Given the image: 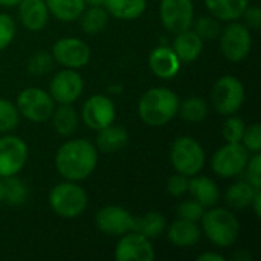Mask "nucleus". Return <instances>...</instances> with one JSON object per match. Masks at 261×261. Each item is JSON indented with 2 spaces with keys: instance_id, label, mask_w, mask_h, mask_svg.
<instances>
[{
  "instance_id": "obj_30",
  "label": "nucleus",
  "mask_w": 261,
  "mask_h": 261,
  "mask_svg": "<svg viewBox=\"0 0 261 261\" xmlns=\"http://www.w3.org/2000/svg\"><path fill=\"white\" fill-rule=\"evenodd\" d=\"M208 113H210V106L206 99L200 96H190L179 102L177 115H180V118L187 122L199 124L206 119Z\"/></svg>"
},
{
  "instance_id": "obj_16",
  "label": "nucleus",
  "mask_w": 261,
  "mask_h": 261,
  "mask_svg": "<svg viewBox=\"0 0 261 261\" xmlns=\"http://www.w3.org/2000/svg\"><path fill=\"white\" fill-rule=\"evenodd\" d=\"M133 222H135L133 214L128 210L122 206H116V205L104 206L95 216L96 228L102 234L112 236V237H121L125 232L132 231Z\"/></svg>"
},
{
  "instance_id": "obj_32",
  "label": "nucleus",
  "mask_w": 261,
  "mask_h": 261,
  "mask_svg": "<svg viewBox=\"0 0 261 261\" xmlns=\"http://www.w3.org/2000/svg\"><path fill=\"white\" fill-rule=\"evenodd\" d=\"M191 28L202 40H214L220 35L222 31L220 20L213 15H202L197 20H193Z\"/></svg>"
},
{
  "instance_id": "obj_25",
  "label": "nucleus",
  "mask_w": 261,
  "mask_h": 261,
  "mask_svg": "<svg viewBox=\"0 0 261 261\" xmlns=\"http://www.w3.org/2000/svg\"><path fill=\"white\" fill-rule=\"evenodd\" d=\"M104 8L109 15L118 20L132 21L144 14L147 8V0H106Z\"/></svg>"
},
{
  "instance_id": "obj_27",
  "label": "nucleus",
  "mask_w": 261,
  "mask_h": 261,
  "mask_svg": "<svg viewBox=\"0 0 261 261\" xmlns=\"http://www.w3.org/2000/svg\"><path fill=\"white\" fill-rule=\"evenodd\" d=\"M46 5L49 14L64 23L78 20L83 11L86 9L84 0H46Z\"/></svg>"
},
{
  "instance_id": "obj_5",
  "label": "nucleus",
  "mask_w": 261,
  "mask_h": 261,
  "mask_svg": "<svg viewBox=\"0 0 261 261\" xmlns=\"http://www.w3.org/2000/svg\"><path fill=\"white\" fill-rule=\"evenodd\" d=\"M49 206L63 219H75L81 216L87 206V193L78 182H60L49 193Z\"/></svg>"
},
{
  "instance_id": "obj_23",
  "label": "nucleus",
  "mask_w": 261,
  "mask_h": 261,
  "mask_svg": "<svg viewBox=\"0 0 261 261\" xmlns=\"http://www.w3.org/2000/svg\"><path fill=\"white\" fill-rule=\"evenodd\" d=\"M206 9L220 21H236L242 18L249 6V0H205Z\"/></svg>"
},
{
  "instance_id": "obj_34",
  "label": "nucleus",
  "mask_w": 261,
  "mask_h": 261,
  "mask_svg": "<svg viewBox=\"0 0 261 261\" xmlns=\"http://www.w3.org/2000/svg\"><path fill=\"white\" fill-rule=\"evenodd\" d=\"M54 63H55V60H54L52 54H49L46 50H40L29 57L26 70L34 76H43V75H47L54 69Z\"/></svg>"
},
{
  "instance_id": "obj_46",
  "label": "nucleus",
  "mask_w": 261,
  "mask_h": 261,
  "mask_svg": "<svg viewBox=\"0 0 261 261\" xmlns=\"http://www.w3.org/2000/svg\"><path fill=\"white\" fill-rule=\"evenodd\" d=\"M86 5H90V6H104V2L106 0H84Z\"/></svg>"
},
{
  "instance_id": "obj_19",
  "label": "nucleus",
  "mask_w": 261,
  "mask_h": 261,
  "mask_svg": "<svg viewBox=\"0 0 261 261\" xmlns=\"http://www.w3.org/2000/svg\"><path fill=\"white\" fill-rule=\"evenodd\" d=\"M171 49L182 63H193L203 50V40L193 29H187L174 34Z\"/></svg>"
},
{
  "instance_id": "obj_35",
  "label": "nucleus",
  "mask_w": 261,
  "mask_h": 261,
  "mask_svg": "<svg viewBox=\"0 0 261 261\" xmlns=\"http://www.w3.org/2000/svg\"><path fill=\"white\" fill-rule=\"evenodd\" d=\"M245 122L242 118L239 116H234V115H229L228 119L225 121L223 124V128H222V135L225 138L226 142H240L242 141V136L245 133Z\"/></svg>"
},
{
  "instance_id": "obj_36",
  "label": "nucleus",
  "mask_w": 261,
  "mask_h": 261,
  "mask_svg": "<svg viewBox=\"0 0 261 261\" xmlns=\"http://www.w3.org/2000/svg\"><path fill=\"white\" fill-rule=\"evenodd\" d=\"M242 145L249 153H260L261 151V125L258 122H254L245 128V133L242 136Z\"/></svg>"
},
{
  "instance_id": "obj_18",
  "label": "nucleus",
  "mask_w": 261,
  "mask_h": 261,
  "mask_svg": "<svg viewBox=\"0 0 261 261\" xmlns=\"http://www.w3.org/2000/svg\"><path fill=\"white\" fill-rule=\"evenodd\" d=\"M49 9L46 0H21L18 3V17L21 24L32 31L38 32L44 29L49 20Z\"/></svg>"
},
{
  "instance_id": "obj_10",
  "label": "nucleus",
  "mask_w": 261,
  "mask_h": 261,
  "mask_svg": "<svg viewBox=\"0 0 261 261\" xmlns=\"http://www.w3.org/2000/svg\"><path fill=\"white\" fill-rule=\"evenodd\" d=\"M28 144L14 135L0 136V177L17 176L28 162Z\"/></svg>"
},
{
  "instance_id": "obj_39",
  "label": "nucleus",
  "mask_w": 261,
  "mask_h": 261,
  "mask_svg": "<svg viewBox=\"0 0 261 261\" xmlns=\"http://www.w3.org/2000/svg\"><path fill=\"white\" fill-rule=\"evenodd\" d=\"M15 37V21L11 15L0 12V50L6 49Z\"/></svg>"
},
{
  "instance_id": "obj_14",
  "label": "nucleus",
  "mask_w": 261,
  "mask_h": 261,
  "mask_svg": "<svg viewBox=\"0 0 261 261\" xmlns=\"http://www.w3.org/2000/svg\"><path fill=\"white\" fill-rule=\"evenodd\" d=\"M115 258L118 261H153L156 252L150 239L136 231H128L116 243Z\"/></svg>"
},
{
  "instance_id": "obj_17",
  "label": "nucleus",
  "mask_w": 261,
  "mask_h": 261,
  "mask_svg": "<svg viewBox=\"0 0 261 261\" xmlns=\"http://www.w3.org/2000/svg\"><path fill=\"white\" fill-rule=\"evenodd\" d=\"M182 61L168 46H159L151 50L148 57V66L151 72L161 80H171L180 70Z\"/></svg>"
},
{
  "instance_id": "obj_41",
  "label": "nucleus",
  "mask_w": 261,
  "mask_h": 261,
  "mask_svg": "<svg viewBox=\"0 0 261 261\" xmlns=\"http://www.w3.org/2000/svg\"><path fill=\"white\" fill-rule=\"evenodd\" d=\"M242 17L249 29L258 31L261 28V9L258 6H248Z\"/></svg>"
},
{
  "instance_id": "obj_42",
  "label": "nucleus",
  "mask_w": 261,
  "mask_h": 261,
  "mask_svg": "<svg viewBox=\"0 0 261 261\" xmlns=\"http://www.w3.org/2000/svg\"><path fill=\"white\" fill-rule=\"evenodd\" d=\"M197 261H225V257L216 252H205L197 257Z\"/></svg>"
},
{
  "instance_id": "obj_40",
  "label": "nucleus",
  "mask_w": 261,
  "mask_h": 261,
  "mask_svg": "<svg viewBox=\"0 0 261 261\" xmlns=\"http://www.w3.org/2000/svg\"><path fill=\"white\" fill-rule=\"evenodd\" d=\"M188 180L190 177L176 173L174 176H171L167 182V191L171 197H182L184 194L188 193Z\"/></svg>"
},
{
  "instance_id": "obj_38",
  "label": "nucleus",
  "mask_w": 261,
  "mask_h": 261,
  "mask_svg": "<svg viewBox=\"0 0 261 261\" xmlns=\"http://www.w3.org/2000/svg\"><path fill=\"white\" fill-rule=\"evenodd\" d=\"M245 180H248L254 188L261 190V156L260 153H254L252 158L248 159L245 167Z\"/></svg>"
},
{
  "instance_id": "obj_7",
  "label": "nucleus",
  "mask_w": 261,
  "mask_h": 261,
  "mask_svg": "<svg viewBox=\"0 0 261 261\" xmlns=\"http://www.w3.org/2000/svg\"><path fill=\"white\" fill-rule=\"evenodd\" d=\"M17 109L20 116L31 122H46L55 109L50 93L40 87H26L17 96Z\"/></svg>"
},
{
  "instance_id": "obj_26",
  "label": "nucleus",
  "mask_w": 261,
  "mask_h": 261,
  "mask_svg": "<svg viewBox=\"0 0 261 261\" xmlns=\"http://www.w3.org/2000/svg\"><path fill=\"white\" fill-rule=\"evenodd\" d=\"M258 190L254 188L248 180H237L228 187L225 193L226 205L234 211H242L251 206V202Z\"/></svg>"
},
{
  "instance_id": "obj_12",
  "label": "nucleus",
  "mask_w": 261,
  "mask_h": 261,
  "mask_svg": "<svg viewBox=\"0 0 261 261\" xmlns=\"http://www.w3.org/2000/svg\"><path fill=\"white\" fill-rule=\"evenodd\" d=\"M52 57L66 69H81L90 60V46L76 37H63L52 46Z\"/></svg>"
},
{
  "instance_id": "obj_1",
  "label": "nucleus",
  "mask_w": 261,
  "mask_h": 261,
  "mask_svg": "<svg viewBox=\"0 0 261 261\" xmlns=\"http://www.w3.org/2000/svg\"><path fill=\"white\" fill-rule=\"evenodd\" d=\"M98 165V150L87 139L66 141L55 153V168L64 180L81 182Z\"/></svg>"
},
{
  "instance_id": "obj_15",
  "label": "nucleus",
  "mask_w": 261,
  "mask_h": 261,
  "mask_svg": "<svg viewBox=\"0 0 261 261\" xmlns=\"http://www.w3.org/2000/svg\"><path fill=\"white\" fill-rule=\"evenodd\" d=\"M116 109L113 101L106 95H92L81 109V119L90 130H101L115 121Z\"/></svg>"
},
{
  "instance_id": "obj_33",
  "label": "nucleus",
  "mask_w": 261,
  "mask_h": 261,
  "mask_svg": "<svg viewBox=\"0 0 261 261\" xmlns=\"http://www.w3.org/2000/svg\"><path fill=\"white\" fill-rule=\"evenodd\" d=\"M20 122V113L14 102L0 98V133H9L17 128Z\"/></svg>"
},
{
  "instance_id": "obj_8",
  "label": "nucleus",
  "mask_w": 261,
  "mask_h": 261,
  "mask_svg": "<svg viewBox=\"0 0 261 261\" xmlns=\"http://www.w3.org/2000/svg\"><path fill=\"white\" fill-rule=\"evenodd\" d=\"M249 151L242 142H226L211 158V170L222 179H234L240 176L248 164Z\"/></svg>"
},
{
  "instance_id": "obj_9",
  "label": "nucleus",
  "mask_w": 261,
  "mask_h": 261,
  "mask_svg": "<svg viewBox=\"0 0 261 261\" xmlns=\"http://www.w3.org/2000/svg\"><path fill=\"white\" fill-rule=\"evenodd\" d=\"M220 50L223 57L232 63L245 60L252 49V34L245 23L229 21L226 28H222L220 35Z\"/></svg>"
},
{
  "instance_id": "obj_6",
  "label": "nucleus",
  "mask_w": 261,
  "mask_h": 261,
  "mask_svg": "<svg viewBox=\"0 0 261 261\" xmlns=\"http://www.w3.org/2000/svg\"><path fill=\"white\" fill-rule=\"evenodd\" d=\"M210 98L214 110L219 115H236L245 102L243 83L232 75H225L214 83Z\"/></svg>"
},
{
  "instance_id": "obj_22",
  "label": "nucleus",
  "mask_w": 261,
  "mask_h": 261,
  "mask_svg": "<svg viewBox=\"0 0 261 261\" xmlns=\"http://www.w3.org/2000/svg\"><path fill=\"white\" fill-rule=\"evenodd\" d=\"M128 142V133L122 125H115L113 122L101 130L96 135V150L104 154H113L121 151Z\"/></svg>"
},
{
  "instance_id": "obj_45",
  "label": "nucleus",
  "mask_w": 261,
  "mask_h": 261,
  "mask_svg": "<svg viewBox=\"0 0 261 261\" xmlns=\"http://www.w3.org/2000/svg\"><path fill=\"white\" fill-rule=\"evenodd\" d=\"M252 257L248 254V252H237L236 255H234V260H251Z\"/></svg>"
},
{
  "instance_id": "obj_31",
  "label": "nucleus",
  "mask_w": 261,
  "mask_h": 261,
  "mask_svg": "<svg viewBox=\"0 0 261 261\" xmlns=\"http://www.w3.org/2000/svg\"><path fill=\"white\" fill-rule=\"evenodd\" d=\"M5 182V203L11 206H20L28 200L29 191L26 184L17 177V176H9L3 179Z\"/></svg>"
},
{
  "instance_id": "obj_2",
  "label": "nucleus",
  "mask_w": 261,
  "mask_h": 261,
  "mask_svg": "<svg viewBox=\"0 0 261 261\" xmlns=\"http://www.w3.org/2000/svg\"><path fill=\"white\" fill-rule=\"evenodd\" d=\"M179 96L167 87L147 90L138 104L139 118L150 127H162L173 121L179 112Z\"/></svg>"
},
{
  "instance_id": "obj_44",
  "label": "nucleus",
  "mask_w": 261,
  "mask_h": 261,
  "mask_svg": "<svg viewBox=\"0 0 261 261\" xmlns=\"http://www.w3.org/2000/svg\"><path fill=\"white\" fill-rule=\"evenodd\" d=\"M21 0H0V6H6V8H11V6H17Z\"/></svg>"
},
{
  "instance_id": "obj_47",
  "label": "nucleus",
  "mask_w": 261,
  "mask_h": 261,
  "mask_svg": "<svg viewBox=\"0 0 261 261\" xmlns=\"http://www.w3.org/2000/svg\"><path fill=\"white\" fill-rule=\"evenodd\" d=\"M0 203H5V182L0 177Z\"/></svg>"
},
{
  "instance_id": "obj_24",
  "label": "nucleus",
  "mask_w": 261,
  "mask_h": 261,
  "mask_svg": "<svg viewBox=\"0 0 261 261\" xmlns=\"http://www.w3.org/2000/svg\"><path fill=\"white\" fill-rule=\"evenodd\" d=\"M54 130L60 136H70L76 132L80 124L78 112L72 107V104H58V107L54 109L50 116Z\"/></svg>"
},
{
  "instance_id": "obj_37",
  "label": "nucleus",
  "mask_w": 261,
  "mask_h": 261,
  "mask_svg": "<svg viewBox=\"0 0 261 261\" xmlns=\"http://www.w3.org/2000/svg\"><path fill=\"white\" fill-rule=\"evenodd\" d=\"M205 206H202L199 202L193 200H185L177 206V217L179 219H185V220H191V222H200L203 213H205Z\"/></svg>"
},
{
  "instance_id": "obj_29",
  "label": "nucleus",
  "mask_w": 261,
  "mask_h": 261,
  "mask_svg": "<svg viewBox=\"0 0 261 261\" xmlns=\"http://www.w3.org/2000/svg\"><path fill=\"white\" fill-rule=\"evenodd\" d=\"M109 12L106 11L104 6H89L83 11L80 15V24L83 32L87 35H95L99 34L106 29L109 23Z\"/></svg>"
},
{
  "instance_id": "obj_11",
  "label": "nucleus",
  "mask_w": 261,
  "mask_h": 261,
  "mask_svg": "<svg viewBox=\"0 0 261 261\" xmlns=\"http://www.w3.org/2000/svg\"><path fill=\"white\" fill-rule=\"evenodd\" d=\"M159 17L164 28L171 34L191 29L194 20L193 0H161Z\"/></svg>"
},
{
  "instance_id": "obj_43",
  "label": "nucleus",
  "mask_w": 261,
  "mask_h": 261,
  "mask_svg": "<svg viewBox=\"0 0 261 261\" xmlns=\"http://www.w3.org/2000/svg\"><path fill=\"white\" fill-rule=\"evenodd\" d=\"M261 190H258L257 193H255V196H254V199H252V202H251V206L249 208H252L254 210V213H255V216L257 217H260L261 214Z\"/></svg>"
},
{
  "instance_id": "obj_3",
  "label": "nucleus",
  "mask_w": 261,
  "mask_h": 261,
  "mask_svg": "<svg viewBox=\"0 0 261 261\" xmlns=\"http://www.w3.org/2000/svg\"><path fill=\"white\" fill-rule=\"evenodd\" d=\"M200 222L203 234L219 248H229L239 239L240 222L231 210L211 206L203 213Z\"/></svg>"
},
{
  "instance_id": "obj_20",
  "label": "nucleus",
  "mask_w": 261,
  "mask_h": 261,
  "mask_svg": "<svg viewBox=\"0 0 261 261\" xmlns=\"http://www.w3.org/2000/svg\"><path fill=\"white\" fill-rule=\"evenodd\" d=\"M188 193L205 208L216 206L220 202V190L217 184L206 176H193L188 180Z\"/></svg>"
},
{
  "instance_id": "obj_4",
  "label": "nucleus",
  "mask_w": 261,
  "mask_h": 261,
  "mask_svg": "<svg viewBox=\"0 0 261 261\" xmlns=\"http://www.w3.org/2000/svg\"><path fill=\"white\" fill-rule=\"evenodd\" d=\"M170 161L176 173L193 177L203 170L206 154L197 139L191 136H180L171 144Z\"/></svg>"
},
{
  "instance_id": "obj_13",
  "label": "nucleus",
  "mask_w": 261,
  "mask_h": 261,
  "mask_svg": "<svg viewBox=\"0 0 261 261\" xmlns=\"http://www.w3.org/2000/svg\"><path fill=\"white\" fill-rule=\"evenodd\" d=\"M84 81L76 69H63L54 75L49 93L57 104H73L83 93Z\"/></svg>"
},
{
  "instance_id": "obj_28",
  "label": "nucleus",
  "mask_w": 261,
  "mask_h": 261,
  "mask_svg": "<svg viewBox=\"0 0 261 261\" xmlns=\"http://www.w3.org/2000/svg\"><path fill=\"white\" fill-rule=\"evenodd\" d=\"M165 226H167L165 217L158 211H150L141 217H135L132 231H136L145 236L147 239L153 240V239H158L165 231Z\"/></svg>"
},
{
  "instance_id": "obj_21",
  "label": "nucleus",
  "mask_w": 261,
  "mask_h": 261,
  "mask_svg": "<svg viewBox=\"0 0 261 261\" xmlns=\"http://www.w3.org/2000/svg\"><path fill=\"white\" fill-rule=\"evenodd\" d=\"M202 236L200 226L197 222L185 220V219H177L174 220L167 232V237L171 245L177 248H191L199 243Z\"/></svg>"
}]
</instances>
